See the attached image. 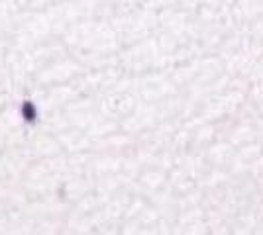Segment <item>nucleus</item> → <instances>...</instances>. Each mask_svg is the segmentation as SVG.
Returning <instances> with one entry per match:
<instances>
[{"label": "nucleus", "instance_id": "1", "mask_svg": "<svg viewBox=\"0 0 263 235\" xmlns=\"http://www.w3.org/2000/svg\"><path fill=\"white\" fill-rule=\"evenodd\" d=\"M22 116H24V120H26V122H33V120H35L37 112H35V106H33L32 102H24Z\"/></svg>", "mask_w": 263, "mask_h": 235}]
</instances>
